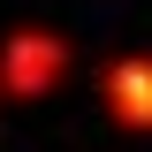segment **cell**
I'll use <instances>...</instances> for the list:
<instances>
[{
    "label": "cell",
    "instance_id": "obj_1",
    "mask_svg": "<svg viewBox=\"0 0 152 152\" xmlns=\"http://www.w3.org/2000/svg\"><path fill=\"white\" fill-rule=\"evenodd\" d=\"M61 76H69V38L61 31H15L0 46V99H46L61 91Z\"/></svg>",
    "mask_w": 152,
    "mask_h": 152
},
{
    "label": "cell",
    "instance_id": "obj_2",
    "mask_svg": "<svg viewBox=\"0 0 152 152\" xmlns=\"http://www.w3.org/2000/svg\"><path fill=\"white\" fill-rule=\"evenodd\" d=\"M99 107L114 129H152V53H114L99 69Z\"/></svg>",
    "mask_w": 152,
    "mask_h": 152
}]
</instances>
